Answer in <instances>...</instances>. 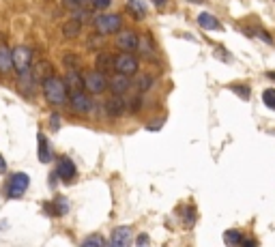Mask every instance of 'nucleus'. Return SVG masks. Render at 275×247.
<instances>
[{"label": "nucleus", "mask_w": 275, "mask_h": 247, "mask_svg": "<svg viewBox=\"0 0 275 247\" xmlns=\"http://www.w3.org/2000/svg\"><path fill=\"white\" fill-rule=\"evenodd\" d=\"M43 95L52 105H62L67 103V84L61 78L52 75L50 80L43 82Z\"/></svg>", "instance_id": "f257e3e1"}, {"label": "nucleus", "mask_w": 275, "mask_h": 247, "mask_svg": "<svg viewBox=\"0 0 275 247\" xmlns=\"http://www.w3.org/2000/svg\"><path fill=\"white\" fill-rule=\"evenodd\" d=\"M13 69L20 78H26L32 71V52L26 45H17L13 50Z\"/></svg>", "instance_id": "f03ea898"}, {"label": "nucleus", "mask_w": 275, "mask_h": 247, "mask_svg": "<svg viewBox=\"0 0 275 247\" xmlns=\"http://www.w3.org/2000/svg\"><path fill=\"white\" fill-rule=\"evenodd\" d=\"M95 28H97L99 34L121 32L122 20H121V15H116V13H105V15H99L97 20H95Z\"/></svg>", "instance_id": "7ed1b4c3"}, {"label": "nucleus", "mask_w": 275, "mask_h": 247, "mask_svg": "<svg viewBox=\"0 0 275 247\" xmlns=\"http://www.w3.org/2000/svg\"><path fill=\"white\" fill-rule=\"evenodd\" d=\"M114 69L119 75H125V78H129L138 71V58L133 54H127V52H122L114 58Z\"/></svg>", "instance_id": "20e7f679"}, {"label": "nucleus", "mask_w": 275, "mask_h": 247, "mask_svg": "<svg viewBox=\"0 0 275 247\" xmlns=\"http://www.w3.org/2000/svg\"><path fill=\"white\" fill-rule=\"evenodd\" d=\"M105 86H108V78H105L101 71H89L84 75V88L91 93V95L103 93Z\"/></svg>", "instance_id": "39448f33"}, {"label": "nucleus", "mask_w": 275, "mask_h": 247, "mask_svg": "<svg viewBox=\"0 0 275 247\" xmlns=\"http://www.w3.org/2000/svg\"><path fill=\"white\" fill-rule=\"evenodd\" d=\"M28 183H31V176L24 174V172H15L13 176H11V181H9V198H20V196H24V191L28 189Z\"/></svg>", "instance_id": "423d86ee"}, {"label": "nucleus", "mask_w": 275, "mask_h": 247, "mask_svg": "<svg viewBox=\"0 0 275 247\" xmlns=\"http://www.w3.org/2000/svg\"><path fill=\"white\" fill-rule=\"evenodd\" d=\"M129 245H131V230H129V226L114 228L108 247H129Z\"/></svg>", "instance_id": "0eeeda50"}, {"label": "nucleus", "mask_w": 275, "mask_h": 247, "mask_svg": "<svg viewBox=\"0 0 275 247\" xmlns=\"http://www.w3.org/2000/svg\"><path fill=\"white\" fill-rule=\"evenodd\" d=\"M116 45H119L122 52L131 54V52L140 45V41H138V37H136V32H131V31H121L119 37H116Z\"/></svg>", "instance_id": "6e6552de"}, {"label": "nucleus", "mask_w": 275, "mask_h": 247, "mask_svg": "<svg viewBox=\"0 0 275 247\" xmlns=\"http://www.w3.org/2000/svg\"><path fill=\"white\" fill-rule=\"evenodd\" d=\"M127 112V103L121 99V95L116 97H110L108 101H105V114L108 116H114V119H119Z\"/></svg>", "instance_id": "1a4fd4ad"}, {"label": "nucleus", "mask_w": 275, "mask_h": 247, "mask_svg": "<svg viewBox=\"0 0 275 247\" xmlns=\"http://www.w3.org/2000/svg\"><path fill=\"white\" fill-rule=\"evenodd\" d=\"M71 105H73V110L78 112V114H89V112H92V101L84 95V93H73L71 95Z\"/></svg>", "instance_id": "9d476101"}, {"label": "nucleus", "mask_w": 275, "mask_h": 247, "mask_svg": "<svg viewBox=\"0 0 275 247\" xmlns=\"http://www.w3.org/2000/svg\"><path fill=\"white\" fill-rule=\"evenodd\" d=\"M58 176H61L62 181H73L75 179V166L71 159H67V157H62L61 161H58Z\"/></svg>", "instance_id": "9b49d317"}, {"label": "nucleus", "mask_w": 275, "mask_h": 247, "mask_svg": "<svg viewBox=\"0 0 275 247\" xmlns=\"http://www.w3.org/2000/svg\"><path fill=\"white\" fill-rule=\"evenodd\" d=\"M13 69V52L7 45H0V73H9Z\"/></svg>", "instance_id": "f8f14e48"}, {"label": "nucleus", "mask_w": 275, "mask_h": 247, "mask_svg": "<svg viewBox=\"0 0 275 247\" xmlns=\"http://www.w3.org/2000/svg\"><path fill=\"white\" fill-rule=\"evenodd\" d=\"M52 67H50V62H45V61H41V62H37L32 67V78L34 80H41V82H45V80H50L52 78Z\"/></svg>", "instance_id": "ddd939ff"}, {"label": "nucleus", "mask_w": 275, "mask_h": 247, "mask_svg": "<svg viewBox=\"0 0 275 247\" xmlns=\"http://www.w3.org/2000/svg\"><path fill=\"white\" fill-rule=\"evenodd\" d=\"M198 24H200L204 31H224L219 24V20H215L211 13H200L198 15Z\"/></svg>", "instance_id": "4468645a"}, {"label": "nucleus", "mask_w": 275, "mask_h": 247, "mask_svg": "<svg viewBox=\"0 0 275 247\" xmlns=\"http://www.w3.org/2000/svg\"><path fill=\"white\" fill-rule=\"evenodd\" d=\"M110 86H112V91L116 95H122L125 91H129V78H125V75H114V78L110 80Z\"/></svg>", "instance_id": "2eb2a0df"}, {"label": "nucleus", "mask_w": 275, "mask_h": 247, "mask_svg": "<svg viewBox=\"0 0 275 247\" xmlns=\"http://www.w3.org/2000/svg\"><path fill=\"white\" fill-rule=\"evenodd\" d=\"M80 31H82V22L75 17V20H69L65 24V28H62V34H65L67 39H75L80 34Z\"/></svg>", "instance_id": "dca6fc26"}, {"label": "nucleus", "mask_w": 275, "mask_h": 247, "mask_svg": "<svg viewBox=\"0 0 275 247\" xmlns=\"http://www.w3.org/2000/svg\"><path fill=\"white\" fill-rule=\"evenodd\" d=\"M37 142H39V161H43V163L52 161V153L48 149V140L43 138V133H39L37 136Z\"/></svg>", "instance_id": "f3484780"}, {"label": "nucleus", "mask_w": 275, "mask_h": 247, "mask_svg": "<svg viewBox=\"0 0 275 247\" xmlns=\"http://www.w3.org/2000/svg\"><path fill=\"white\" fill-rule=\"evenodd\" d=\"M127 9H129L131 13L138 17V20H142V17L146 15V11H149V9H146L144 0H129V2H127Z\"/></svg>", "instance_id": "a211bd4d"}, {"label": "nucleus", "mask_w": 275, "mask_h": 247, "mask_svg": "<svg viewBox=\"0 0 275 247\" xmlns=\"http://www.w3.org/2000/svg\"><path fill=\"white\" fill-rule=\"evenodd\" d=\"M62 7L71 13H78V11L86 9V0H62Z\"/></svg>", "instance_id": "6ab92c4d"}, {"label": "nucleus", "mask_w": 275, "mask_h": 247, "mask_svg": "<svg viewBox=\"0 0 275 247\" xmlns=\"http://www.w3.org/2000/svg\"><path fill=\"white\" fill-rule=\"evenodd\" d=\"M67 84L73 88V93H80L78 88H80V86H84V80L80 78V73H75L73 69H71V71H69V75H67Z\"/></svg>", "instance_id": "aec40b11"}, {"label": "nucleus", "mask_w": 275, "mask_h": 247, "mask_svg": "<svg viewBox=\"0 0 275 247\" xmlns=\"http://www.w3.org/2000/svg\"><path fill=\"white\" fill-rule=\"evenodd\" d=\"M224 241H226L228 247H237L239 243H241V232H239V230H226Z\"/></svg>", "instance_id": "412c9836"}, {"label": "nucleus", "mask_w": 275, "mask_h": 247, "mask_svg": "<svg viewBox=\"0 0 275 247\" xmlns=\"http://www.w3.org/2000/svg\"><path fill=\"white\" fill-rule=\"evenodd\" d=\"M262 103H265L267 108L275 110V88H267V91L262 93Z\"/></svg>", "instance_id": "4be33fe9"}, {"label": "nucleus", "mask_w": 275, "mask_h": 247, "mask_svg": "<svg viewBox=\"0 0 275 247\" xmlns=\"http://www.w3.org/2000/svg\"><path fill=\"white\" fill-rule=\"evenodd\" d=\"M153 86V78L151 75H142L138 82V88H140V93H144V91H149V88Z\"/></svg>", "instance_id": "5701e85b"}, {"label": "nucleus", "mask_w": 275, "mask_h": 247, "mask_svg": "<svg viewBox=\"0 0 275 247\" xmlns=\"http://www.w3.org/2000/svg\"><path fill=\"white\" fill-rule=\"evenodd\" d=\"M82 247H103V239L101 237H89L82 243Z\"/></svg>", "instance_id": "b1692460"}, {"label": "nucleus", "mask_w": 275, "mask_h": 247, "mask_svg": "<svg viewBox=\"0 0 275 247\" xmlns=\"http://www.w3.org/2000/svg\"><path fill=\"white\" fill-rule=\"evenodd\" d=\"M97 62H99V67H101V69H105V67H110V64L114 62V58L110 56V54H99Z\"/></svg>", "instance_id": "393cba45"}, {"label": "nucleus", "mask_w": 275, "mask_h": 247, "mask_svg": "<svg viewBox=\"0 0 275 247\" xmlns=\"http://www.w3.org/2000/svg\"><path fill=\"white\" fill-rule=\"evenodd\" d=\"M67 202L65 198H56V213H67Z\"/></svg>", "instance_id": "a878e982"}, {"label": "nucleus", "mask_w": 275, "mask_h": 247, "mask_svg": "<svg viewBox=\"0 0 275 247\" xmlns=\"http://www.w3.org/2000/svg\"><path fill=\"white\" fill-rule=\"evenodd\" d=\"M235 93H239L241 95V99H249V88H245V86H230Z\"/></svg>", "instance_id": "bb28decb"}, {"label": "nucleus", "mask_w": 275, "mask_h": 247, "mask_svg": "<svg viewBox=\"0 0 275 247\" xmlns=\"http://www.w3.org/2000/svg\"><path fill=\"white\" fill-rule=\"evenodd\" d=\"M92 4H95L97 9H108L110 4H112V0H91Z\"/></svg>", "instance_id": "cd10ccee"}, {"label": "nucleus", "mask_w": 275, "mask_h": 247, "mask_svg": "<svg viewBox=\"0 0 275 247\" xmlns=\"http://www.w3.org/2000/svg\"><path fill=\"white\" fill-rule=\"evenodd\" d=\"M194 217H196L194 209H187V219H185V223H187V226H194Z\"/></svg>", "instance_id": "c85d7f7f"}, {"label": "nucleus", "mask_w": 275, "mask_h": 247, "mask_svg": "<svg viewBox=\"0 0 275 247\" xmlns=\"http://www.w3.org/2000/svg\"><path fill=\"white\" fill-rule=\"evenodd\" d=\"M75 61H78V58H75L73 54H67V56H65V62H67V67H71V69L75 67Z\"/></svg>", "instance_id": "c756f323"}, {"label": "nucleus", "mask_w": 275, "mask_h": 247, "mask_svg": "<svg viewBox=\"0 0 275 247\" xmlns=\"http://www.w3.org/2000/svg\"><path fill=\"white\" fill-rule=\"evenodd\" d=\"M138 245H140V247L149 245V237H146V234H140V237H138Z\"/></svg>", "instance_id": "7c9ffc66"}, {"label": "nucleus", "mask_w": 275, "mask_h": 247, "mask_svg": "<svg viewBox=\"0 0 275 247\" xmlns=\"http://www.w3.org/2000/svg\"><path fill=\"white\" fill-rule=\"evenodd\" d=\"M7 172V161H4V157L0 155V174H4Z\"/></svg>", "instance_id": "2f4dec72"}, {"label": "nucleus", "mask_w": 275, "mask_h": 247, "mask_svg": "<svg viewBox=\"0 0 275 247\" xmlns=\"http://www.w3.org/2000/svg\"><path fill=\"white\" fill-rule=\"evenodd\" d=\"M258 37H260L262 41H267V43H273V39H271V37H269V34H267V32H258Z\"/></svg>", "instance_id": "473e14b6"}, {"label": "nucleus", "mask_w": 275, "mask_h": 247, "mask_svg": "<svg viewBox=\"0 0 275 247\" xmlns=\"http://www.w3.org/2000/svg\"><path fill=\"white\" fill-rule=\"evenodd\" d=\"M243 247H258V243H256L254 239H249V241H245L243 243Z\"/></svg>", "instance_id": "72a5a7b5"}, {"label": "nucleus", "mask_w": 275, "mask_h": 247, "mask_svg": "<svg viewBox=\"0 0 275 247\" xmlns=\"http://www.w3.org/2000/svg\"><path fill=\"white\" fill-rule=\"evenodd\" d=\"M52 127H58V114H52Z\"/></svg>", "instance_id": "f704fd0d"}, {"label": "nucleus", "mask_w": 275, "mask_h": 247, "mask_svg": "<svg viewBox=\"0 0 275 247\" xmlns=\"http://www.w3.org/2000/svg\"><path fill=\"white\" fill-rule=\"evenodd\" d=\"M153 2L157 4V7H161V4H163V2H168V0H153Z\"/></svg>", "instance_id": "c9c22d12"}, {"label": "nucleus", "mask_w": 275, "mask_h": 247, "mask_svg": "<svg viewBox=\"0 0 275 247\" xmlns=\"http://www.w3.org/2000/svg\"><path fill=\"white\" fill-rule=\"evenodd\" d=\"M269 78H271V80H275V71H269Z\"/></svg>", "instance_id": "e433bc0d"}]
</instances>
